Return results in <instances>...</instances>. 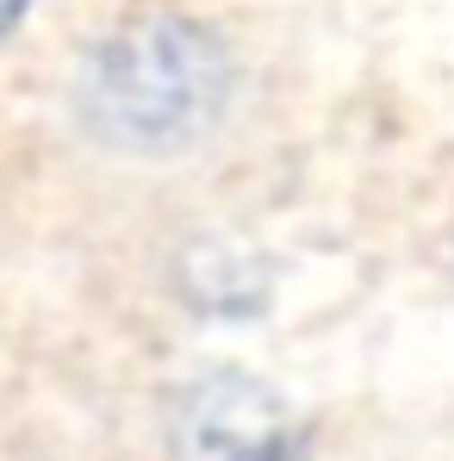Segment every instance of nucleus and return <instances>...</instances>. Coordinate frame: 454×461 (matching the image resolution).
<instances>
[{
    "mask_svg": "<svg viewBox=\"0 0 454 461\" xmlns=\"http://www.w3.org/2000/svg\"><path fill=\"white\" fill-rule=\"evenodd\" d=\"M225 57L200 25L138 19L112 32L81 76V113L106 144L125 150H174L218 119Z\"/></svg>",
    "mask_w": 454,
    "mask_h": 461,
    "instance_id": "1",
    "label": "nucleus"
},
{
    "mask_svg": "<svg viewBox=\"0 0 454 461\" xmlns=\"http://www.w3.org/2000/svg\"><path fill=\"white\" fill-rule=\"evenodd\" d=\"M25 13H31V0H0V32H13Z\"/></svg>",
    "mask_w": 454,
    "mask_h": 461,
    "instance_id": "2",
    "label": "nucleus"
}]
</instances>
